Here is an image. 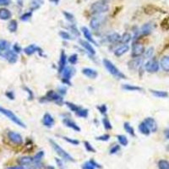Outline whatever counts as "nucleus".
Instances as JSON below:
<instances>
[{
    "label": "nucleus",
    "mask_w": 169,
    "mask_h": 169,
    "mask_svg": "<svg viewBox=\"0 0 169 169\" xmlns=\"http://www.w3.org/2000/svg\"><path fill=\"white\" fill-rule=\"evenodd\" d=\"M144 122L148 126V128L150 129V130H151V133H155V132L157 131V129H158L157 123L153 118H146V119H145Z\"/></svg>",
    "instance_id": "nucleus-18"
},
{
    "label": "nucleus",
    "mask_w": 169,
    "mask_h": 169,
    "mask_svg": "<svg viewBox=\"0 0 169 169\" xmlns=\"http://www.w3.org/2000/svg\"><path fill=\"white\" fill-rule=\"evenodd\" d=\"M102 62H103V65L107 69V70L112 75H113L115 78H117V79H126L125 75L124 73H122L110 60L105 59Z\"/></svg>",
    "instance_id": "nucleus-3"
},
{
    "label": "nucleus",
    "mask_w": 169,
    "mask_h": 169,
    "mask_svg": "<svg viewBox=\"0 0 169 169\" xmlns=\"http://www.w3.org/2000/svg\"><path fill=\"white\" fill-rule=\"evenodd\" d=\"M11 17H12V13L9 10H7L5 8L0 9V20H10Z\"/></svg>",
    "instance_id": "nucleus-26"
},
{
    "label": "nucleus",
    "mask_w": 169,
    "mask_h": 169,
    "mask_svg": "<svg viewBox=\"0 0 169 169\" xmlns=\"http://www.w3.org/2000/svg\"><path fill=\"white\" fill-rule=\"evenodd\" d=\"M24 89H25V91H26V92L28 93V100H30V101L33 100V98H34V94H33V92L31 91V90L29 89L28 87H24Z\"/></svg>",
    "instance_id": "nucleus-52"
},
{
    "label": "nucleus",
    "mask_w": 169,
    "mask_h": 169,
    "mask_svg": "<svg viewBox=\"0 0 169 169\" xmlns=\"http://www.w3.org/2000/svg\"><path fill=\"white\" fill-rule=\"evenodd\" d=\"M168 151H169V146H168Z\"/></svg>",
    "instance_id": "nucleus-63"
},
{
    "label": "nucleus",
    "mask_w": 169,
    "mask_h": 169,
    "mask_svg": "<svg viewBox=\"0 0 169 169\" xmlns=\"http://www.w3.org/2000/svg\"><path fill=\"white\" fill-rule=\"evenodd\" d=\"M58 91L59 93L61 96H64L66 93H67V89H66V87H64V86H60V87H59V89H58Z\"/></svg>",
    "instance_id": "nucleus-53"
},
{
    "label": "nucleus",
    "mask_w": 169,
    "mask_h": 169,
    "mask_svg": "<svg viewBox=\"0 0 169 169\" xmlns=\"http://www.w3.org/2000/svg\"><path fill=\"white\" fill-rule=\"evenodd\" d=\"M141 64L142 59H140V58H135L134 59H132L128 63L129 68L130 70H138V69L141 66Z\"/></svg>",
    "instance_id": "nucleus-23"
},
{
    "label": "nucleus",
    "mask_w": 169,
    "mask_h": 169,
    "mask_svg": "<svg viewBox=\"0 0 169 169\" xmlns=\"http://www.w3.org/2000/svg\"><path fill=\"white\" fill-rule=\"evenodd\" d=\"M66 63H67V56H66L64 50H62L60 53L59 61V74H62V72L65 69Z\"/></svg>",
    "instance_id": "nucleus-17"
},
{
    "label": "nucleus",
    "mask_w": 169,
    "mask_h": 169,
    "mask_svg": "<svg viewBox=\"0 0 169 169\" xmlns=\"http://www.w3.org/2000/svg\"><path fill=\"white\" fill-rule=\"evenodd\" d=\"M8 50H10V43L5 40H0V57H4Z\"/></svg>",
    "instance_id": "nucleus-24"
},
{
    "label": "nucleus",
    "mask_w": 169,
    "mask_h": 169,
    "mask_svg": "<svg viewBox=\"0 0 169 169\" xmlns=\"http://www.w3.org/2000/svg\"><path fill=\"white\" fill-rule=\"evenodd\" d=\"M31 16H32V12L29 11V12H26V13L23 14L20 17V19L21 21H28L31 18Z\"/></svg>",
    "instance_id": "nucleus-44"
},
{
    "label": "nucleus",
    "mask_w": 169,
    "mask_h": 169,
    "mask_svg": "<svg viewBox=\"0 0 169 169\" xmlns=\"http://www.w3.org/2000/svg\"><path fill=\"white\" fill-rule=\"evenodd\" d=\"M80 44L82 48H84L87 51V53L91 55H95L96 54V51L95 48L92 47L91 43H90L87 41H85V40H80Z\"/></svg>",
    "instance_id": "nucleus-22"
},
{
    "label": "nucleus",
    "mask_w": 169,
    "mask_h": 169,
    "mask_svg": "<svg viewBox=\"0 0 169 169\" xmlns=\"http://www.w3.org/2000/svg\"><path fill=\"white\" fill-rule=\"evenodd\" d=\"M8 138L12 143H14L15 145H21L23 143V138H22L21 135L18 133H15V132L10 131L8 133Z\"/></svg>",
    "instance_id": "nucleus-11"
},
{
    "label": "nucleus",
    "mask_w": 169,
    "mask_h": 169,
    "mask_svg": "<svg viewBox=\"0 0 169 169\" xmlns=\"http://www.w3.org/2000/svg\"><path fill=\"white\" fill-rule=\"evenodd\" d=\"M48 169H55L53 167H51V166H49V167H48Z\"/></svg>",
    "instance_id": "nucleus-62"
},
{
    "label": "nucleus",
    "mask_w": 169,
    "mask_h": 169,
    "mask_svg": "<svg viewBox=\"0 0 169 169\" xmlns=\"http://www.w3.org/2000/svg\"><path fill=\"white\" fill-rule=\"evenodd\" d=\"M63 123H64V124L66 127H68L70 129H72L73 130L76 131V132H80V128L79 127V125L77 124L75 121L70 119V118H64L63 119Z\"/></svg>",
    "instance_id": "nucleus-15"
},
{
    "label": "nucleus",
    "mask_w": 169,
    "mask_h": 169,
    "mask_svg": "<svg viewBox=\"0 0 169 169\" xmlns=\"http://www.w3.org/2000/svg\"><path fill=\"white\" fill-rule=\"evenodd\" d=\"M124 129H125L126 132H127L129 135H130L131 136H133V137L135 136V129H134V128H133V127L129 124V123L125 122V123L124 124Z\"/></svg>",
    "instance_id": "nucleus-34"
},
{
    "label": "nucleus",
    "mask_w": 169,
    "mask_h": 169,
    "mask_svg": "<svg viewBox=\"0 0 169 169\" xmlns=\"http://www.w3.org/2000/svg\"><path fill=\"white\" fill-rule=\"evenodd\" d=\"M132 39V36L129 32L124 33V35L121 37V39H120V42L123 44H127L129 43Z\"/></svg>",
    "instance_id": "nucleus-37"
},
{
    "label": "nucleus",
    "mask_w": 169,
    "mask_h": 169,
    "mask_svg": "<svg viewBox=\"0 0 169 169\" xmlns=\"http://www.w3.org/2000/svg\"><path fill=\"white\" fill-rule=\"evenodd\" d=\"M33 162V158L31 157H22L18 159V163L20 166H27Z\"/></svg>",
    "instance_id": "nucleus-28"
},
{
    "label": "nucleus",
    "mask_w": 169,
    "mask_h": 169,
    "mask_svg": "<svg viewBox=\"0 0 169 169\" xmlns=\"http://www.w3.org/2000/svg\"><path fill=\"white\" fill-rule=\"evenodd\" d=\"M6 96L10 99V100H14V99H15V95H14V92H13V91H7V92H6Z\"/></svg>",
    "instance_id": "nucleus-57"
},
{
    "label": "nucleus",
    "mask_w": 169,
    "mask_h": 169,
    "mask_svg": "<svg viewBox=\"0 0 169 169\" xmlns=\"http://www.w3.org/2000/svg\"><path fill=\"white\" fill-rule=\"evenodd\" d=\"M55 162L57 165L61 169H64V162H63V160H61L59 158H55Z\"/></svg>",
    "instance_id": "nucleus-54"
},
{
    "label": "nucleus",
    "mask_w": 169,
    "mask_h": 169,
    "mask_svg": "<svg viewBox=\"0 0 169 169\" xmlns=\"http://www.w3.org/2000/svg\"><path fill=\"white\" fill-rule=\"evenodd\" d=\"M82 169H101L102 168V166L101 164L97 163L94 159H91L90 161L86 162L84 164H82Z\"/></svg>",
    "instance_id": "nucleus-14"
},
{
    "label": "nucleus",
    "mask_w": 169,
    "mask_h": 169,
    "mask_svg": "<svg viewBox=\"0 0 169 169\" xmlns=\"http://www.w3.org/2000/svg\"><path fill=\"white\" fill-rule=\"evenodd\" d=\"M105 20H106V18L103 16H101V15L92 17V19L90 21V26L93 30H97L103 25Z\"/></svg>",
    "instance_id": "nucleus-9"
},
{
    "label": "nucleus",
    "mask_w": 169,
    "mask_h": 169,
    "mask_svg": "<svg viewBox=\"0 0 169 169\" xmlns=\"http://www.w3.org/2000/svg\"><path fill=\"white\" fill-rule=\"evenodd\" d=\"M102 123L103 124L104 128L107 129V130H111L113 129V126H112V124L109 121V119L107 118V117H103L102 119Z\"/></svg>",
    "instance_id": "nucleus-39"
},
{
    "label": "nucleus",
    "mask_w": 169,
    "mask_h": 169,
    "mask_svg": "<svg viewBox=\"0 0 169 169\" xmlns=\"http://www.w3.org/2000/svg\"><path fill=\"white\" fill-rule=\"evenodd\" d=\"M164 135H165V137L169 140V128L168 129H165V131H164Z\"/></svg>",
    "instance_id": "nucleus-59"
},
{
    "label": "nucleus",
    "mask_w": 169,
    "mask_h": 169,
    "mask_svg": "<svg viewBox=\"0 0 169 169\" xmlns=\"http://www.w3.org/2000/svg\"><path fill=\"white\" fill-rule=\"evenodd\" d=\"M37 52H38L40 55H42V50L40 48H38L36 44H31V45H29L26 48H24V53L28 56L34 54Z\"/></svg>",
    "instance_id": "nucleus-13"
},
{
    "label": "nucleus",
    "mask_w": 169,
    "mask_h": 169,
    "mask_svg": "<svg viewBox=\"0 0 169 169\" xmlns=\"http://www.w3.org/2000/svg\"><path fill=\"white\" fill-rule=\"evenodd\" d=\"M139 130L141 133L142 135H149L151 132L150 130V129L148 128V126L146 124V123L143 121L142 123L140 124L139 125Z\"/></svg>",
    "instance_id": "nucleus-32"
},
{
    "label": "nucleus",
    "mask_w": 169,
    "mask_h": 169,
    "mask_svg": "<svg viewBox=\"0 0 169 169\" xmlns=\"http://www.w3.org/2000/svg\"><path fill=\"white\" fill-rule=\"evenodd\" d=\"M81 31L82 33H83V35H84V37H85L86 39L87 42H89L90 43L98 46L97 43V42H96V41L94 40V38L92 37V35H91V31H89V29H88L87 27H86V26H82Z\"/></svg>",
    "instance_id": "nucleus-20"
},
{
    "label": "nucleus",
    "mask_w": 169,
    "mask_h": 169,
    "mask_svg": "<svg viewBox=\"0 0 169 169\" xmlns=\"http://www.w3.org/2000/svg\"><path fill=\"white\" fill-rule=\"evenodd\" d=\"M49 142L50 144H51V146H52V147L53 148V150H54L56 153L61 158L65 160L67 162H75V160L74 159V157L71 156L70 154L66 152L61 147L58 143H56L54 140H51V139L49 140Z\"/></svg>",
    "instance_id": "nucleus-2"
},
{
    "label": "nucleus",
    "mask_w": 169,
    "mask_h": 169,
    "mask_svg": "<svg viewBox=\"0 0 169 169\" xmlns=\"http://www.w3.org/2000/svg\"><path fill=\"white\" fill-rule=\"evenodd\" d=\"M44 4V0H31V11L37 10Z\"/></svg>",
    "instance_id": "nucleus-30"
},
{
    "label": "nucleus",
    "mask_w": 169,
    "mask_h": 169,
    "mask_svg": "<svg viewBox=\"0 0 169 169\" xmlns=\"http://www.w3.org/2000/svg\"><path fill=\"white\" fill-rule=\"evenodd\" d=\"M63 14H64V15L65 19L68 20V21L74 22V20H75V17H74V15H73L71 13H70V12H67V11H64V12H63Z\"/></svg>",
    "instance_id": "nucleus-47"
},
{
    "label": "nucleus",
    "mask_w": 169,
    "mask_h": 169,
    "mask_svg": "<svg viewBox=\"0 0 169 169\" xmlns=\"http://www.w3.org/2000/svg\"><path fill=\"white\" fill-rule=\"evenodd\" d=\"M120 39H121V37L119 33H113L109 35L108 37H107V41L110 42V43H115L117 42H120Z\"/></svg>",
    "instance_id": "nucleus-33"
},
{
    "label": "nucleus",
    "mask_w": 169,
    "mask_h": 169,
    "mask_svg": "<svg viewBox=\"0 0 169 169\" xmlns=\"http://www.w3.org/2000/svg\"><path fill=\"white\" fill-rule=\"evenodd\" d=\"M75 72V69L73 68L72 66H68L65 67V69L62 72V79L61 81L63 82V84L67 85V86H71V78L74 75Z\"/></svg>",
    "instance_id": "nucleus-7"
},
{
    "label": "nucleus",
    "mask_w": 169,
    "mask_h": 169,
    "mask_svg": "<svg viewBox=\"0 0 169 169\" xmlns=\"http://www.w3.org/2000/svg\"><path fill=\"white\" fill-rule=\"evenodd\" d=\"M119 151H120V146H119V145H115V146H113V147L110 149L109 153L111 155H113V154H116L117 152H119Z\"/></svg>",
    "instance_id": "nucleus-51"
},
{
    "label": "nucleus",
    "mask_w": 169,
    "mask_h": 169,
    "mask_svg": "<svg viewBox=\"0 0 169 169\" xmlns=\"http://www.w3.org/2000/svg\"><path fill=\"white\" fill-rule=\"evenodd\" d=\"M59 36L62 39H64V40H67V41H71V40H74V37L71 36L70 34L67 31H59Z\"/></svg>",
    "instance_id": "nucleus-40"
},
{
    "label": "nucleus",
    "mask_w": 169,
    "mask_h": 169,
    "mask_svg": "<svg viewBox=\"0 0 169 169\" xmlns=\"http://www.w3.org/2000/svg\"><path fill=\"white\" fill-rule=\"evenodd\" d=\"M5 169H25L24 168V166H16V167H9V168H6Z\"/></svg>",
    "instance_id": "nucleus-58"
},
{
    "label": "nucleus",
    "mask_w": 169,
    "mask_h": 169,
    "mask_svg": "<svg viewBox=\"0 0 169 169\" xmlns=\"http://www.w3.org/2000/svg\"><path fill=\"white\" fill-rule=\"evenodd\" d=\"M82 74L84 75H86L87 78H89V79H92V80L96 79L97 77L98 76L97 71L93 70V69H91V68H84L82 70Z\"/></svg>",
    "instance_id": "nucleus-21"
},
{
    "label": "nucleus",
    "mask_w": 169,
    "mask_h": 169,
    "mask_svg": "<svg viewBox=\"0 0 169 169\" xmlns=\"http://www.w3.org/2000/svg\"><path fill=\"white\" fill-rule=\"evenodd\" d=\"M152 31H153L152 24H151V23H146V24H144V25L141 26V28H140V36L146 37V36L150 35L151 33L152 32Z\"/></svg>",
    "instance_id": "nucleus-19"
},
{
    "label": "nucleus",
    "mask_w": 169,
    "mask_h": 169,
    "mask_svg": "<svg viewBox=\"0 0 169 169\" xmlns=\"http://www.w3.org/2000/svg\"><path fill=\"white\" fill-rule=\"evenodd\" d=\"M154 53V48H148L147 51L145 52V59H151Z\"/></svg>",
    "instance_id": "nucleus-50"
},
{
    "label": "nucleus",
    "mask_w": 169,
    "mask_h": 169,
    "mask_svg": "<svg viewBox=\"0 0 169 169\" xmlns=\"http://www.w3.org/2000/svg\"><path fill=\"white\" fill-rule=\"evenodd\" d=\"M109 10V7L108 5V4L102 3L101 1L98 2H95L93 3L91 6V11L94 15H100V14H103L108 12Z\"/></svg>",
    "instance_id": "nucleus-6"
},
{
    "label": "nucleus",
    "mask_w": 169,
    "mask_h": 169,
    "mask_svg": "<svg viewBox=\"0 0 169 169\" xmlns=\"http://www.w3.org/2000/svg\"><path fill=\"white\" fill-rule=\"evenodd\" d=\"M160 65L165 72H169V56H164L162 58Z\"/></svg>",
    "instance_id": "nucleus-27"
},
{
    "label": "nucleus",
    "mask_w": 169,
    "mask_h": 169,
    "mask_svg": "<svg viewBox=\"0 0 169 169\" xmlns=\"http://www.w3.org/2000/svg\"><path fill=\"white\" fill-rule=\"evenodd\" d=\"M159 68H160V64L158 61L156 59L149 60L145 65L146 70L149 73H156L159 70Z\"/></svg>",
    "instance_id": "nucleus-10"
},
{
    "label": "nucleus",
    "mask_w": 169,
    "mask_h": 169,
    "mask_svg": "<svg viewBox=\"0 0 169 169\" xmlns=\"http://www.w3.org/2000/svg\"><path fill=\"white\" fill-rule=\"evenodd\" d=\"M69 27H70V30L71 31V32L74 34V36H75V37H80V31L77 29L76 26H75V25L71 24Z\"/></svg>",
    "instance_id": "nucleus-46"
},
{
    "label": "nucleus",
    "mask_w": 169,
    "mask_h": 169,
    "mask_svg": "<svg viewBox=\"0 0 169 169\" xmlns=\"http://www.w3.org/2000/svg\"><path fill=\"white\" fill-rule=\"evenodd\" d=\"M110 139V135L108 134H105L102 135H100V136L96 137V140H99V141H108Z\"/></svg>",
    "instance_id": "nucleus-48"
},
{
    "label": "nucleus",
    "mask_w": 169,
    "mask_h": 169,
    "mask_svg": "<svg viewBox=\"0 0 169 169\" xmlns=\"http://www.w3.org/2000/svg\"><path fill=\"white\" fill-rule=\"evenodd\" d=\"M62 138L65 141L70 143L71 145H73V146H79V144H80V141L78 140H76V139H72V138H69V137L67 136H62Z\"/></svg>",
    "instance_id": "nucleus-42"
},
{
    "label": "nucleus",
    "mask_w": 169,
    "mask_h": 169,
    "mask_svg": "<svg viewBox=\"0 0 169 169\" xmlns=\"http://www.w3.org/2000/svg\"><path fill=\"white\" fill-rule=\"evenodd\" d=\"M157 165L159 169H169V162L167 160H160Z\"/></svg>",
    "instance_id": "nucleus-41"
},
{
    "label": "nucleus",
    "mask_w": 169,
    "mask_h": 169,
    "mask_svg": "<svg viewBox=\"0 0 169 169\" xmlns=\"http://www.w3.org/2000/svg\"><path fill=\"white\" fill-rule=\"evenodd\" d=\"M117 139H118V140H119L121 146H128L129 140H128V139H127V137L125 135H117Z\"/></svg>",
    "instance_id": "nucleus-38"
},
{
    "label": "nucleus",
    "mask_w": 169,
    "mask_h": 169,
    "mask_svg": "<svg viewBox=\"0 0 169 169\" xmlns=\"http://www.w3.org/2000/svg\"><path fill=\"white\" fill-rule=\"evenodd\" d=\"M68 61L69 63L71 65H75L76 64L77 62H78V55L76 53H74V54L70 55L68 59Z\"/></svg>",
    "instance_id": "nucleus-43"
},
{
    "label": "nucleus",
    "mask_w": 169,
    "mask_h": 169,
    "mask_svg": "<svg viewBox=\"0 0 169 169\" xmlns=\"http://www.w3.org/2000/svg\"><path fill=\"white\" fill-rule=\"evenodd\" d=\"M21 48L19 46V44L18 43H15L14 45V47H13V51L14 52H15L16 53H20L21 52Z\"/></svg>",
    "instance_id": "nucleus-55"
},
{
    "label": "nucleus",
    "mask_w": 169,
    "mask_h": 169,
    "mask_svg": "<svg viewBox=\"0 0 169 169\" xmlns=\"http://www.w3.org/2000/svg\"><path fill=\"white\" fill-rule=\"evenodd\" d=\"M65 105L70 108V111L74 112L78 117L83 118V119H86L88 117L89 111L86 108H81V107L78 106L76 104L73 103V102H65Z\"/></svg>",
    "instance_id": "nucleus-4"
},
{
    "label": "nucleus",
    "mask_w": 169,
    "mask_h": 169,
    "mask_svg": "<svg viewBox=\"0 0 169 169\" xmlns=\"http://www.w3.org/2000/svg\"><path fill=\"white\" fill-rule=\"evenodd\" d=\"M50 1H52V2L55 3L56 4H58V3H59V0H50Z\"/></svg>",
    "instance_id": "nucleus-61"
},
{
    "label": "nucleus",
    "mask_w": 169,
    "mask_h": 169,
    "mask_svg": "<svg viewBox=\"0 0 169 169\" xmlns=\"http://www.w3.org/2000/svg\"><path fill=\"white\" fill-rule=\"evenodd\" d=\"M84 146H85V148H86V150L88 152H92V153L97 152L96 149L93 147L92 146H91V144L90 142L85 141L84 142Z\"/></svg>",
    "instance_id": "nucleus-45"
},
{
    "label": "nucleus",
    "mask_w": 169,
    "mask_h": 169,
    "mask_svg": "<svg viewBox=\"0 0 169 169\" xmlns=\"http://www.w3.org/2000/svg\"><path fill=\"white\" fill-rule=\"evenodd\" d=\"M3 58H4L10 64H15L18 60V55L15 52L12 50H8Z\"/></svg>",
    "instance_id": "nucleus-16"
},
{
    "label": "nucleus",
    "mask_w": 169,
    "mask_h": 169,
    "mask_svg": "<svg viewBox=\"0 0 169 169\" xmlns=\"http://www.w3.org/2000/svg\"><path fill=\"white\" fill-rule=\"evenodd\" d=\"M55 121L53 117L49 113H46L43 115V118H42V124H43L45 127H47V128H48V129H51V128L53 127Z\"/></svg>",
    "instance_id": "nucleus-12"
},
{
    "label": "nucleus",
    "mask_w": 169,
    "mask_h": 169,
    "mask_svg": "<svg viewBox=\"0 0 169 169\" xmlns=\"http://www.w3.org/2000/svg\"><path fill=\"white\" fill-rule=\"evenodd\" d=\"M129 50V45L124 44L123 46H121V47H119V48H117V49L115 50L114 54L115 56H117V57H121L122 55H124V53H126Z\"/></svg>",
    "instance_id": "nucleus-25"
},
{
    "label": "nucleus",
    "mask_w": 169,
    "mask_h": 169,
    "mask_svg": "<svg viewBox=\"0 0 169 169\" xmlns=\"http://www.w3.org/2000/svg\"><path fill=\"white\" fill-rule=\"evenodd\" d=\"M101 2H102V3H105V4H108V3H109L110 1H112V0H100Z\"/></svg>",
    "instance_id": "nucleus-60"
},
{
    "label": "nucleus",
    "mask_w": 169,
    "mask_h": 169,
    "mask_svg": "<svg viewBox=\"0 0 169 169\" xmlns=\"http://www.w3.org/2000/svg\"><path fill=\"white\" fill-rule=\"evenodd\" d=\"M145 47L144 45L140 42H135L132 44V57L135 58H140L142 54L145 53Z\"/></svg>",
    "instance_id": "nucleus-8"
},
{
    "label": "nucleus",
    "mask_w": 169,
    "mask_h": 169,
    "mask_svg": "<svg viewBox=\"0 0 169 169\" xmlns=\"http://www.w3.org/2000/svg\"><path fill=\"white\" fill-rule=\"evenodd\" d=\"M41 102H53L59 106H62L64 104V98L63 96H61L59 93L56 92L54 91H48L46 93V95L42 97L40 100Z\"/></svg>",
    "instance_id": "nucleus-1"
},
{
    "label": "nucleus",
    "mask_w": 169,
    "mask_h": 169,
    "mask_svg": "<svg viewBox=\"0 0 169 169\" xmlns=\"http://www.w3.org/2000/svg\"><path fill=\"white\" fill-rule=\"evenodd\" d=\"M11 4V0H0V5L8 6Z\"/></svg>",
    "instance_id": "nucleus-56"
},
{
    "label": "nucleus",
    "mask_w": 169,
    "mask_h": 169,
    "mask_svg": "<svg viewBox=\"0 0 169 169\" xmlns=\"http://www.w3.org/2000/svg\"><path fill=\"white\" fill-rule=\"evenodd\" d=\"M97 109L98 111L100 112V113L102 115H105L107 114V112H108V108H107V106L105 105V104H102V105H100L97 107Z\"/></svg>",
    "instance_id": "nucleus-49"
},
{
    "label": "nucleus",
    "mask_w": 169,
    "mask_h": 169,
    "mask_svg": "<svg viewBox=\"0 0 169 169\" xmlns=\"http://www.w3.org/2000/svg\"><path fill=\"white\" fill-rule=\"evenodd\" d=\"M0 113L4 115L5 117H7L9 119H10L13 123H15L17 125H19L20 127H22V128H26V124L22 122L20 119H19L16 115L15 114L10 110H8L6 109V108H2V107H0Z\"/></svg>",
    "instance_id": "nucleus-5"
},
{
    "label": "nucleus",
    "mask_w": 169,
    "mask_h": 169,
    "mask_svg": "<svg viewBox=\"0 0 169 169\" xmlns=\"http://www.w3.org/2000/svg\"><path fill=\"white\" fill-rule=\"evenodd\" d=\"M151 93L152 94L154 97H158V98H167L168 97V91H157V90H150Z\"/></svg>",
    "instance_id": "nucleus-29"
},
{
    "label": "nucleus",
    "mask_w": 169,
    "mask_h": 169,
    "mask_svg": "<svg viewBox=\"0 0 169 169\" xmlns=\"http://www.w3.org/2000/svg\"><path fill=\"white\" fill-rule=\"evenodd\" d=\"M44 157V151H40L38 152L35 155V157H33V162L35 164H39L41 162L42 159Z\"/></svg>",
    "instance_id": "nucleus-36"
},
{
    "label": "nucleus",
    "mask_w": 169,
    "mask_h": 169,
    "mask_svg": "<svg viewBox=\"0 0 169 169\" xmlns=\"http://www.w3.org/2000/svg\"><path fill=\"white\" fill-rule=\"evenodd\" d=\"M122 88L128 91H143V88L136 86H133V85H129V84H124L122 86Z\"/></svg>",
    "instance_id": "nucleus-31"
},
{
    "label": "nucleus",
    "mask_w": 169,
    "mask_h": 169,
    "mask_svg": "<svg viewBox=\"0 0 169 169\" xmlns=\"http://www.w3.org/2000/svg\"><path fill=\"white\" fill-rule=\"evenodd\" d=\"M8 29L10 32H15L18 29V23L15 20H12L10 21L9 25H8Z\"/></svg>",
    "instance_id": "nucleus-35"
},
{
    "label": "nucleus",
    "mask_w": 169,
    "mask_h": 169,
    "mask_svg": "<svg viewBox=\"0 0 169 169\" xmlns=\"http://www.w3.org/2000/svg\"><path fill=\"white\" fill-rule=\"evenodd\" d=\"M168 48H169V43H168Z\"/></svg>",
    "instance_id": "nucleus-64"
}]
</instances>
